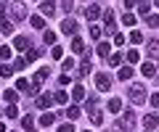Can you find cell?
Listing matches in <instances>:
<instances>
[{"label":"cell","mask_w":159,"mask_h":132,"mask_svg":"<svg viewBox=\"0 0 159 132\" xmlns=\"http://www.w3.org/2000/svg\"><path fill=\"white\" fill-rule=\"evenodd\" d=\"M146 50H148V56H151V58H157V61H159V42L157 40H148L146 42Z\"/></svg>","instance_id":"4fadbf2b"},{"label":"cell","mask_w":159,"mask_h":132,"mask_svg":"<svg viewBox=\"0 0 159 132\" xmlns=\"http://www.w3.org/2000/svg\"><path fill=\"white\" fill-rule=\"evenodd\" d=\"M11 56H13V48L11 45H3V48H0V58H3V63H6Z\"/></svg>","instance_id":"484cf974"},{"label":"cell","mask_w":159,"mask_h":132,"mask_svg":"<svg viewBox=\"0 0 159 132\" xmlns=\"http://www.w3.org/2000/svg\"><path fill=\"white\" fill-rule=\"evenodd\" d=\"M151 6H154V3L141 0V3H138V13H141V16H148V13H151Z\"/></svg>","instance_id":"e0dca14e"},{"label":"cell","mask_w":159,"mask_h":132,"mask_svg":"<svg viewBox=\"0 0 159 132\" xmlns=\"http://www.w3.org/2000/svg\"><path fill=\"white\" fill-rule=\"evenodd\" d=\"M8 132H13V130H8Z\"/></svg>","instance_id":"816d5d0a"},{"label":"cell","mask_w":159,"mask_h":132,"mask_svg":"<svg viewBox=\"0 0 159 132\" xmlns=\"http://www.w3.org/2000/svg\"><path fill=\"white\" fill-rule=\"evenodd\" d=\"M127 98H130V103H133V106L146 103V100H148V98H146V87H143L141 82H133V85L127 87Z\"/></svg>","instance_id":"6da1fadb"},{"label":"cell","mask_w":159,"mask_h":132,"mask_svg":"<svg viewBox=\"0 0 159 132\" xmlns=\"http://www.w3.org/2000/svg\"><path fill=\"white\" fill-rule=\"evenodd\" d=\"M88 116H90L93 124H101V121H103V114H101L98 109H88Z\"/></svg>","instance_id":"2e32d148"},{"label":"cell","mask_w":159,"mask_h":132,"mask_svg":"<svg viewBox=\"0 0 159 132\" xmlns=\"http://www.w3.org/2000/svg\"><path fill=\"white\" fill-rule=\"evenodd\" d=\"M0 35H13V24L6 19V13H0Z\"/></svg>","instance_id":"ba28073f"},{"label":"cell","mask_w":159,"mask_h":132,"mask_svg":"<svg viewBox=\"0 0 159 132\" xmlns=\"http://www.w3.org/2000/svg\"><path fill=\"white\" fill-rule=\"evenodd\" d=\"M58 132H77V130H74L72 124H61V127H58Z\"/></svg>","instance_id":"bcb514c9"},{"label":"cell","mask_w":159,"mask_h":132,"mask_svg":"<svg viewBox=\"0 0 159 132\" xmlns=\"http://www.w3.org/2000/svg\"><path fill=\"white\" fill-rule=\"evenodd\" d=\"M148 103H151V106H159V92H154V95L148 98Z\"/></svg>","instance_id":"c3c4849f"},{"label":"cell","mask_w":159,"mask_h":132,"mask_svg":"<svg viewBox=\"0 0 159 132\" xmlns=\"http://www.w3.org/2000/svg\"><path fill=\"white\" fill-rule=\"evenodd\" d=\"M64 114H66V119H77V116L82 114V111H80V106H69V109L64 111Z\"/></svg>","instance_id":"4316f807"},{"label":"cell","mask_w":159,"mask_h":132,"mask_svg":"<svg viewBox=\"0 0 159 132\" xmlns=\"http://www.w3.org/2000/svg\"><path fill=\"white\" fill-rule=\"evenodd\" d=\"M119 79H122V82H127V79H130V77H133V66H125V69H119Z\"/></svg>","instance_id":"83f0119b"},{"label":"cell","mask_w":159,"mask_h":132,"mask_svg":"<svg viewBox=\"0 0 159 132\" xmlns=\"http://www.w3.org/2000/svg\"><path fill=\"white\" fill-rule=\"evenodd\" d=\"M141 71H143L146 77H154V71H157V69H154V63H151V61H146V63L141 66Z\"/></svg>","instance_id":"f546056e"},{"label":"cell","mask_w":159,"mask_h":132,"mask_svg":"<svg viewBox=\"0 0 159 132\" xmlns=\"http://www.w3.org/2000/svg\"><path fill=\"white\" fill-rule=\"evenodd\" d=\"M53 121H56V116H53V114H48V111H45L43 116H40V127H51Z\"/></svg>","instance_id":"cb8c5ba5"},{"label":"cell","mask_w":159,"mask_h":132,"mask_svg":"<svg viewBox=\"0 0 159 132\" xmlns=\"http://www.w3.org/2000/svg\"><path fill=\"white\" fill-rule=\"evenodd\" d=\"M16 90H6V100H8V103H16Z\"/></svg>","instance_id":"b9f144b4"},{"label":"cell","mask_w":159,"mask_h":132,"mask_svg":"<svg viewBox=\"0 0 159 132\" xmlns=\"http://www.w3.org/2000/svg\"><path fill=\"white\" fill-rule=\"evenodd\" d=\"M51 56H53V58H64V48H58V45H53V50H51Z\"/></svg>","instance_id":"ee69618b"},{"label":"cell","mask_w":159,"mask_h":132,"mask_svg":"<svg viewBox=\"0 0 159 132\" xmlns=\"http://www.w3.org/2000/svg\"><path fill=\"white\" fill-rule=\"evenodd\" d=\"M11 16L16 19V21H24V19H27V8H24V3H11Z\"/></svg>","instance_id":"3957f363"},{"label":"cell","mask_w":159,"mask_h":132,"mask_svg":"<svg viewBox=\"0 0 159 132\" xmlns=\"http://www.w3.org/2000/svg\"><path fill=\"white\" fill-rule=\"evenodd\" d=\"M109 63H111V66H119V63H122V53H111V56H109Z\"/></svg>","instance_id":"d590c367"},{"label":"cell","mask_w":159,"mask_h":132,"mask_svg":"<svg viewBox=\"0 0 159 132\" xmlns=\"http://www.w3.org/2000/svg\"><path fill=\"white\" fill-rule=\"evenodd\" d=\"M138 3H141V0H125V8H130V11H133V6L138 8Z\"/></svg>","instance_id":"7dc6e473"},{"label":"cell","mask_w":159,"mask_h":132,"mask_svg":"<svg viewBox=\"0 0 159 132\" xmlns=\"http://www.w3.org/2000/svg\"><path fill=\"white\" fill-rule=\"evenodd\" d=\"M24 66H27V58H24V56H21V58H16V61H13V69H16V71H21Z\"/></svg>","instance_id":"74e56055"},{"label":"cell","mask_w":159,"mask_h":132,"mask_svg":"<svg viewBox=\"0 0 159 132\" xmlns=\"http://www.w3.org/2000/svg\"><path fill=\"white\" fill-rule=\"evenodd\" d=\"M21 127H24L27 132H34V116H32V114L21 116Z\"/></svg>","instance_id":"5bb4252c"},{"label":"cell","mask_w":159,"mask_h":132,"mask_svg":"<svg viewBox=\"0 0 159 132\" xmlns=\"http://www.w3.org/2000/svg\"><path fill=\"white\" fill-rule=\"evenodd\" d=\"M43 42H45V45H53V42H56V35H53V32H43Z\"/></svg>","instance_id":"e575fe53"},{"label":"cell","mask_w":159,"mask_h":132,"mask_svg":"<svg viewBox=\"0 0 159 132\" xmlns=\"http://www.w3.org/2000/svg\"><path fill=\"white\" fill-rule=\"evenodd\" d=\"M157 124H159V116L157 114H146V116H143V127H146V130H157Z\"/></svg>","instance_id":"7c38bea8"},{"label":"cell","mask_w":159,"mask_h":132,"mask_svg":"<svg viewBox=\"0 0 159 132\" xmlns=\"http://www.w3.org/2000/svg\"><path fill=\"white\" fill-rule=\"evenodd\" d=\"M114 132H130V127H127L125 121L119 119V121H114Z\"/></svg>","instance_id":"836d02e7"},{"label":"cell","mask_w":159,"mask_h":132,"mask_svg":"<svg viewBox=\"0 0 159 132\" xmlns=\"http://www.w3.org/2000/svg\"><path fill=\"white\" fill-rule=\"evenodd\" d=\"M109 50H111V45H109V42H101V45H98V56L109 58Z\"/></svg>","instance_id":"d6a6232c"},{"label":"cell","mask_w":159,"mask_h":132,"mask_svg":"<svg viewBox=\"0 0 159 132\" xmlns=\"http://www.w3.org/2000/svg\"><path fill=\"white\" fill-rule=\"evenodd\" d=\"M90 37H93V40H98V37H101V29H98V27H90Z\"/></svg>","instance_id":"f6af8a7d"},{"label":"cell","mask_w":159,"mask_h":132,"mask_svg":"<svg viewBox=\"0 0 159 132\" xmlns=\"http://www.w3.org/2000/svg\"><path fill=\"white\" fill-rule=\"evenodd\" d=\"M103 27H106L109 35H111L114 29H117V16H114L111 11H103Z\"/></svg>","instance_id":"277c9868"},{"label":"cell","mask_w":159,"mask_h":132,"mask_svg":"<svg viewBox=\"0 0 159 132\" xmlns=\"http://www.w3.org/2000/svg\"><path fill=\"white\" fill-rule=\"evenodd\" d=\"M96 87H98L101 92L111 90V79H109V74H103V71H98V74H96Z\"/></svg>","instance_id":"7a4b0ae2"},{"label":"cell","mask_w":159,"mask_h":132,"mask_svg":"<svg viewBox=\"0 0 159 132\" xmlns=\"http://www.w3.org/2000/svg\"><path fill=\"white\" fill-rule=\"evenodd\" d=\"M45 79H48V69H37V74H34V79H32V87H34V90H40Z\"/></svg>","instance_id":"30bf717a"},{"label":"cell","mask_w":159,"mask_h":132,"mask_svg":"<svg viewBox=\"0 0 159 132\" xmlns=\"http://www.w3.org/2000/svg\"><path fill=\"white\" fill-rule=\"evenodd\" d=\"M27 48H32V42H29L24 35H16V37H13V50H27Z\"/></svg>","instance_id":"52a82bcc"},{"label":"cell","mask_w":159,"mask_h":132,"mask_svg":"<svg viewBox=\"0 0 159 132\" xmlns=\"http://www.w3.org/2000/svg\"><path fill=\"white\" fill-rule=\"evenodd\" d=\"M85 16H88V21H96L98 16H103V11H101V6H93L90 3V6L85 8Z\"/></svg>","instance_id":"9c48e42d"},{"label":"cell","mask_w":159,"mask_h":132,"mask_svg":"<svg viewBox=\"0 0 159 132\" xmlns=\"http://www.w3.org/2000/svg\"><path fill=\"white\" fill-rule=\"evenodd\" d=\"M106 109L111 111V114H119V109H122V100H119V98H111V100L106 103Z\"/></svg>","instance_id":"ffe728a7"},{"label":"cell","mask_w":159,"mask_h":132,"mask_svg":"<svg viewBox=\"0 0 159 132\" xmlns=\"http://www.w3.org/2000/svg\"><path fill=\"white\" fill-rule=\"evenodd\" d=\"M154 6H159V0H154Z\"/></svg>","instance_id":"f907efd6"},{"label":"cell","mask_w":159,"mask_h":132,"mask_svg":"<svg viewBox=\"0 0 159 132\" xmlns=\"http://www.w3.org/2000/svg\"><path fill=\"white\" fill-rule=\"evenodd\" d=\"M61 8H64L66 13H72V11H74V0H61Z\"/></svg>","instance_id":"f35d334b"},{"label":"cell","mask_w":159,"mask_h":132,"mask_svg":"<svg viewBox=\"0 0 159 132\" xmlns=\"http://www.w3.org/2000/svg\"><path fill=\"white\" fill-rule=\"evenodd\" d=\"M66 90H56V92H53V103H66Z\"/></svg>","instance_id":"d4e9b609"},{"label":"cell","mask_w":159,"mask_h":132,"mask_svg":"<svg viewBox=\"0 0 159 132\" xmlns=\"http://www.w3.org/2000/svg\"><path fill=\"white\" fill-rule=\"evenodd\" d=\"M127 61H130V63H138V61H141L138 50H127Z\"/></svg>","instance_id":"60d3db41"},{"label":"cell","mask_w":159,"mask_h":132,"mask_svg":"<svg viewBox=\"0 0 159 132\" xmlns=\"http://www.w3.org/2000/svg\"><path fill=\"white\" fill-rule=\"evenodd\" d=\"M6 116H8V119H16V116H19V109H16V103H8V109H6Z\"/></svg>","instance_id":"4dcf8cb0"},{"label":"cell","mask_w":159,"mask_h":132,"mask_svg":"<svg viewBox=\"0 0 159 132\" xmlns=\"http://www.w3.org/2000/svg\"><path fill=\"white\" fill-rule=\"evenodd\" d=\"M72 98H74V100H85V87H82V85H74V90H72Z\"/></svg>","instance_id":"ac0fdd59"},{"label":"cell","mask_w":159,"mask_h":132,"mask_svg":"<svg viewBox=\"0 0 159 132\" xmlns=\"http://www.w3.org/2000/svg\"><path fill=\"white\" fill-rule=\"evenodd\" d=\"M16 90L19 92H27V95H37V90H34L27 79H16Z\"/></svg>","instance_id":"8fae6325"},{"label":"cell","mask_w":159,"mask_h":132,"mask_svg":"<svg viewBox=\"0 0 159 132\" xmlns=\"http://www.w3.org/2000/svg\"><path fill=\"white\" fill-rule=\"evenodd\" d=\"M122 121H125V124L133 130V127H135V111H133V109H127V111H125V119H122Z\"/></svg>","instance_id":"44dd1931"},{"label":"cell","mask_w":159,"mask_h":132,"mask_svg":"<svg viewBox=\"0 0 159 132\" xmlns=\"http://www.w3.org/2000/svg\"><path fill=\"white\" fill-rule=\"evenodd\" d=\"M146 24H148V27H159V16H157V13H148V16H146Z\"/></svg>","instance_id":"8d00e7d4"},{"label":"cell","mask_w":159,"mask_h":132,"mask_svg":"<svg viewBox=\"0 0 159 132\" xmlns=\"http://www.w3.org/2000/svg\"><path fill=\"white\" fill-rule=\"evenodd\" d=\"M122 42H125V37H122V35H117V32H114V45H122Z\"/></svg>","instance_id":"681fc988"},{"label":"cell","mask_w":159,"mask_h":132,"mask_svg":"<svg viewBox=\"0 0 159 132\" xmlns=\"http://www.w3.org/2000/svg\"><path fill=\"white\" fill-rule=\"evenodd\" d=\"M61 69H64V74H69V71L74 69V58H64V63H61Z\"/></svg>","instance_id":"1f68e13d"},{"label":"cell","mask_w":159,"mask_h":132,"mask_svg":"<svg viewBox=\"0 0 159 132\" xmlns=\"http://www.w3.org/2000/svg\"><path fill=\"white\" fill-rule=\"evenodd\" d=\"M13 71H16V69H13V63H3V66H0V77H6V79L13 77Z\"/></svg>","instance_id":"7402d4cb"},{"label":"cell","mask_w":159,"mask_h":132,"mask_svg":"<svg viewBox=\"0 0 159 132\" xmlns=\"http://www.w3.org/2000/svg\"><path fill=\"white\" fill-rule=\"evenodd\" d=\"M61 32H64V35H77V21H74V19H64V21H61Z\"/></svg>","instance_id":"8992f818"},{"label":"cell","mask_w":159,"mask_h":132,"mask_svg":"<svg viewBox=\"0 0 159 132\" xmlns=\"http://www.w3.org/2000/svg\"><path fill=\"white\" fill-rule=\"evenodd\" d=\"M85 132H90V130H85Z\"/></svg>","instance_id":"f5cc1de1"},{"label":"cell","mask_w":159,"mask_h":132,"mask_svg":"<svg viewBox=\"0 0 159 132\" xmlns=\"http://www.w3.org/2000/svg\"><path fill=\"white\" fill-rule=\"evenodd\" d=\"M37 56H40V50H37V48H32V50H27V56H24V58H27V61H34Z\"/></svg>","instance_id":"7bdbcfd3"},{"label":"cell","mask_w":159,"mask_h":132,"mask_svg":"<svg viewBox=\"0 0 159 132\" xmlns=\"http://www.w3.org/2000/svg\"><path fill=\"white\" fill-rule=\"evenodd\" d=\"M40 11H43V16L51 19L56 13V0H40Z\"/></svg>","instance_id":"5b68a950"},{"label":"cell","mask_w":159,"mask_h":132,"mask_svg":"<svg viewBox=\"0 0 159 132\" xmlns=\"http://www.w3.org/2000/svg\"><path fill=\"white\" fill-rule=\"evenodd\" d=\"M72 53H85V40L82 37H74L72 40Z\"/></svg>","instance_id":"9a60e30c"},{"label":"cell","mask_w":159,"mask_h":132,"mask_svg":"<svg viewBox=\"0 0 159 132\" xmlns=\"http://www.w3.org/2000/svg\"><path fill=\"white\" fill-rule=\"evenodd\" d=\"M130 42H135V45H138V42H143V35L133 29V32H130Z\"/></svg>","instance_id":"ab89813d"},{"label":"cell","mask_w":159,"mask_h":132,"mask_svg":"<svg viewBox=\"0 0 159 132\" xmlns=\"http://www.w3.org/2000/svg\"><path fill=\"white\" fill-rule=\"evenodd\" d=\"M135 21H138V19H135V13H133V11H127L125 16H122V24H125V27H135Z\"/></svg>","instance_id":"603a6c76"},{"label":"cell","mask_w":159,"mask_h":132,"mask_svg":"<svg viewBox=\"0 0 159 132\" xmlns=\"http://www.w3.org/2000/svg\"><path fill=\"white\" fill-rule=\"evenodd\" d=\"M29 24H32L34 29H43V27H45V19H43V16H32V19H29Z\"/></svg>","instance_id":"f1b7e54d"},{"label":"cell","mask_w":159,"mask_h":132,"mask_svg":"<svg viewBox=\"0 0 159 132\" xmlns=\"http://www.w3.org/2000/svg\"><path fill=\"white\" fill-rule=\"evenodd\" d=\"M53 103V95H37V109H48Z\"/></svg>","instance_id":"d6986e66"}]
</instances>
